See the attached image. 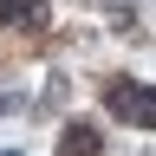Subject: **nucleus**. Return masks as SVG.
Here are the masks:
<instances>
[{
  "label": "nucleus",
  "instance_id": "1",
  "mask_svg": "<svg viewBox=\"0 0 156 156\" xmlns=\"http://www.w3.org/2000/svg\"><path fill=\"white\" fill-rule=\"evenodd\" d=\"M111 111L130 117L136 130H150V124H156V91H150V85H117V91H111Z\"/></svg>",
  "mask_w": 156,
  "mask_h": 156
},
{
  "label": "nucleus",
  "instance_id": "2",
  "mask_svg": "<svg viewBox=\"0 0 156 156\" xmlns=\"http://www.w3.org/2000/svg\"><path fill=\"white\" fill-rule=\"evenodd\" d=\"M58 150H65V156H98V136H91L85 124H72V130H65V143H58Z\"/></svg>",
  "mask_w": 156,
  "mask_h": 156
},
{
  "label": "nucleus",
  "instance_id": "3",
  "mask_svg": "<svg viewBox=\"0 0 156 156\" xmlns=\"http://www.w3.org/2000/svg\"><path fill=\"white\" fill-rule=\"evenodd\" d=\"M0 156H26V150H0Z\"/></svg>",
  "mask_w": 156,
  "mask_h": 156
}]
</instances>
